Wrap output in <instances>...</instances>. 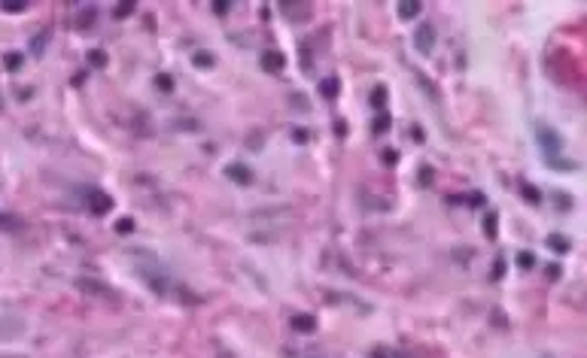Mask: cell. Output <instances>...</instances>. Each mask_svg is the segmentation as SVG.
<instances>
[{
    "label": "cell",
    "instance_id": "cell-1",
    "mask_svg": "<svg viewBox=\"0 0 587 358\" xmlns=\"http://www.w3.org/2000/svg\"><path fill=\"white\" fill-rule=\"evenodd\" d=\"M535 137H538V146L544 152V158H557V152H563V137L547 128V125H535Z\"/></svg>",
    "mask_w": 587,
    "mask_h": 358
},
{
    "label": "cell",
    "instance_id": "cell-2",
    "mask_svg": "<svg viewBox=\"0 0 587 358\" xmlns=\"http://www.w3.org/2000/svg\"><path fill=\"white\" fill-rule=\"evenodd\" d=\"M414 46H417L423 55H429V52H432V46H435V24H432V21H420V24H417V33H414Z\"/></svg>",
    "mask_w": 587,
    "mask_h": 358
},
{
    "label": "cell",
    "instance_id": "cell-3",
    "mask_svg": "<svg viewBox=\"0 0 587 358\" xmlns=\"http://www.w3.org/2000/svg\"><path fill=\"white\" fill-rule=\"evenodd\" d=\"M86 204H89V210H92L95 216H104V213L113 210V197H110L107 191H101V188H89V191H86Z\"/></svg>",
    "mask_w": 587,
    "mask_h": 358
},
{
    "label": "cell",
    "instance_id": "cell-4",
    "mask_svg": "<svg viewBox=\"0 0 587 358\" xmlns=\"http://www.w3.org/2000/svg\"><path fill=\"white\" fill-rule=\"evenodd\" d=\"M262 67H265L268 73H280V70L286 67V58H283L277 49H268V52H262Z\"/></svg>",
    "mask_w": 587,
    "mask_h": 358
},
{
    "label": "cell",
    "instance_id": "cell-5",
    "mask_svg": "<svg viewBox=\"0 0 587 358\" xmlns=\"http://www.w3.org/2000/svg\"><path fill=\"white\" fill-rule=\"evenodd\" d=\"M292 328L301 331V334H310V331L317 328V319H314L310 313H295V316H292Z\"/></svg>",
    "mask_w": 587,
    "mask_h": 358
},
{
    "label": "cell",
    "instance_id": "cell-6",
    "mask_svg": "<svg viewBox=\"0 0 587 358\" xmlns=\"http://www.w3.org/2000/svg\"><path fill=\"white\" fill-rule=\"evenodd\" d=\"M225 176H228V179H234L238 185H247V182H253V173H250L244 164H228V167H225Z\"/></svg>",
    "mask_w": 587,
    "mask_h": 358
},
{
    "label": "cell",
    "instance_id": "cell-7",
    "mask_svg": "<svg viewBox=\"0 0 587 358\" xmlns=\"http://www.w3.org/2000/svg\"><path fill=\"white\" fill-rule=\"evenodd\" d=\"M547 246H551L554 252H569V240H566L563 234H551V237H547Z\"/></svg>",
    "mask_w": 587,
    "mask_h": 358
},
{
    "label": "cell",
    "instance_id": "cell-8",
    "mask_svg": "<svg viewBox=\"0 0 587 358\" xmlns=\"http://www.w3.org/2000/svg\"><path fill=\"white\" fill-rule=\"evenodd\" d=\"M420 9H423L420 3H399V15H402L405 21H411V18H417V15H420Z\"/></svg>",
    "mask_w": 587,
    "mask_h": 358
},
{
    "label": "cell",
    "instance_id": "cell-9",
    "mask_svg": "<svg viewBox=\"0 0 587 358\" xmlns=\"http://www.w3.org/2000/svg\"><path fill=\"white\" fill-rule=\"evenodd\" d=\"M320 94L332 100V97L338 94V79H323V82H320Z\"/></svg>",
    "mask_w": 587,
    "mask_h": 358
},
{
    "label": "cell",
    "instance_id": "cell-10",
    "mask_svg": "<svg viewBox=\"0 0 587 358\" xmlns=\"http://www.w3.org/2000/svg\"><path fill=\"white\" fill-rule=\"evenodd\" d=\"M520 191H523V197H526L529 204H538V201H541V191H538L535 185H529V182H520Z\"/></svg>",
    "mask_w": 587,
    "mask_h": 358
},
{
    "label": "cell",
    "instance_id": "cell-11",
    "mask_svg": "<svg viewBox=\"0 0 587 358\" xmlns=\"http://www.w3.org/2000/svg\"><path fill=\"white\" fill-rule=\"evenodd\" d=\"M89 64H92V67H104V64H107V52H104V49H92V52H89Z\"/></svg>",
    "mask_w": 587,
    "mask_h": 358
},
{
    "label": "cell",
    "instance_id": "cell-12",
    "mask_svg": "<svg viewBox=\"0 0 587 358\" xmlns=\"http://www.w3.org/2000/svg\"><path fill=\"white\" fill-rule=\"evenodd\" d=\"M383 103H386V88H383V85H377V88H374V94H371V106H374V109H380Z\"/></svg>",
    "mask_w": 587,
    "mask_h": 358
},
{
    "label": "cell",
    "instance_id": "cell-13",
    "mask_svg": "<svg viewBox=\"0 0 587 358\" xmlns=\"http://www.w3.org/2000/svg\"><path fill=\"white\" fill-rule=\"evenodd\" d=\"M389 128V115L386 112H377V118H374V134H383Z\"/></svg>",
    "mask_w": 587,
    "mask_h": 358
},
{
    "label": "cell",
    "instance_id": "cell-14",
    "mask_svg": "<svg viewBox=\"0 0 587 358\" xmlns=\"http://www.w3.org/2000/svg\"><path fill=\"white\" fill-rule=\"evenodd\" d=\"M198 67H213V55L210 52H195V58H192Z\"/></svg>",
    "mask_w": 587,
    "mask_h": 358
},
{
    "label": "cell",
    "instance_id": "cell-15",
    "mask_svg": "<svg viewBox=\"0 0 587 358\" xmlns=\"http://www.w3.org/2000/svg\"><path fill=\"white\" fill-rule=\"evenodd\" d=\"M92 21H95V9H92V6L83 9V15L76 18V24H80V27H92Z\"/></svg>",
    "mask_w": 587,
    "mask_h": 358
},
{
    "label": "cell",
    "instance_id": "cell-16",
    "mask_svg": "<svg viewBox=\"0 0 587 358\" xmlns=\"http://www.w3.org/2000/svg\"><path fill=\"white\" fill-rule=\"evenodd\" d=\"M517 264L523 267V270H529V267H535V255L532 252H520L517 255Z\"/></svg>",
    "mask_w": 587,
    "mask_h": 358
},
{
    "label": "cell",
    "instance_id": "cell-17",
    "mask_svg": "<svg viewBox=\"0 0 587 358\" xmlns=\"http://www.w3.org/2000/svg\"><path fill=\"white\" fill-rule=\"evenodd\" d=\"M131 12H134V3H116V9H113L116 18H125V15H131Z\"/></svg>",
    "mask_w": 587,
    "mask_h": 358
},
{
    "label": "cell",
    "instance_id": "cell-18",
    "mask_svg": "<svg viewBox=\"0 0 587 358\" xmlns=\"http://www.w3.org/2000/svg\"><path fill=\"white\" fill-rule=\"evenodd\" d=\"M547 164H551L554 170H575L572 161H560V158H547Z\"/></svg>",
    "mask_w": 587,
    "mask_h": 358
},
{
    "label": "cell",
    "instance_id": "cell-19",
    "mask_svg": "<svg viewBox=\"0 0 587 358\" xmlns=\"http://www.w3.org/2000/svg\"><path fill=\"white\" fill-rule=\"evenodd\" d=\"M0 9L4 12H22V9H28V3H0Z\"/></svg>",
    "mask_w": 587,
    "mask_h": 358
},
{
    "label": "cell",
    "instance_id": "cell-20",
    "mask_svg": "<svg viewBox=\"0 0 587 358\" xmlns=\"http://www.w3.org/2000/svg\"><path fill=\"white\" fill-rule=\"evenodd\" d=\"M155 85H159L162 91H171V88H174V82H171V76H159V79H155Z\"/></svg>",
    "mask_w": 587,
    "mask_h": 358
},
{
    "label": "cell",
    "instance_id": "cell-21",
    "mask_svg": "<svg viewBox=\"0 0 587 358\" xmlns=\"http://www.w3.org/2000/svg\"><path fill=\"white\" fill-rule=\"evenodd\" d=\"M116 231H119V234H128V231H134V222H131V219H122L119 225H116Z\"/></svg>",
    "mask_w": 587,
    "mask_h": 358
},
{
    "label": "cell",
    "instance_id": "cell-22",
    "mask_svg": "<svg viewBox=\"0 0 587 358\" xmlns=\"http://www.w3.org/2000/svg\"><path fill=\"white\" fill-rule=\"evenodd\" d=\"M292 140H295V143H307V131H304V128H295V131H292Z\"/></svg>",
    "mask_w": 587,
    "mask_h": 358
},
{
    "label": "cell",
    "instance_id": "cell-23",
    "mask_svg": "<svg viewBox=\"0 0 587 358\" xmlns=\"http://www.w3.org/2000/svg\"><path fill=\"white\" fill-rule=\"evenodd\" d=\"M484 231H487V234H493V231H496V216H493V213L484 219Z\"/></svg>",
    "mask_w": 587,
    "mask_h": 358
},
{
    "label": "cell",
    "instance_id": "cell-24",
    "mask_svg": "<svg viewBox=\"0 0 587 358\" xmlns=\"http://www.w3.org/2000/svg\"><path fill=\"white\" fill-rule=\"evenodd\" d=\"M383 161H386V164H396V161H399V155H396L393 149H386V152H383Z\"/></svg>",
    "mask_w": 587,
    "mask_h": 358
},
{
    "label": "cell",
    "instance_id": "cell-25",
    "mask_svg": "<svg viewBox=\"0 0 587 358\" xmlns=\"http://www.w3.org/2000/svg\"><path fill=\"white\" fill-rule=\"evenodd\" d=\"M7 64H10V67H13V70H16V67H19V64H22V58H19V55H7Z\"/></svg>",
    "mask_w": 587,
    "mask_h": 358
},
{
    "label": "cell",
    "instance_id": "cell-26",
    "mask_svg": "<svg viewBox=\"0 0 587 358\" xmlns=\"http://www.w3.org/2000/svg\"><path fill=\"white\" fill-rule=\"evenodd\" d=\"M547 276H551V280H557V276H560V264H551V267H547Z\"/></svg>",
    "mask_w": 587,
    "mask_h": 358
},
{
    "label": "cell",
    "instance_id": "cell-27",
    "mask_svg": "<svg viewBox=\"0 0 587 358\" xmlns=\"http://www.w3.org/2000/svg\"><path fill=\"white\" fill-rule=\"evenodd\" d=\"M335 134L344 137V134H347V125H344V122H335Z\"/></svg>",
    "mask_w": 587,
    "mask_h": 358
},
{
    "label": "cell",
    "instance_id": "cell-28",
    "mask_svg": "<svg viewBox=\"0 0 587 358\" xmlns=\"http://www.w3.org/2000/svg\"><path fill=\"white\" fill-rule=\"evenodd\" d=\"M213 12H219V15L228 12V3H213Z\"/></svg>",
    "mask_w": 587,
    "mask_h": 358
},
{
    "label": "cell",
    "instance_id": "cell-29",
    "mask_svg": "<svg viewBox=\"0 0 587 358\" xmlns=\"http://www.w3.org/2000/svg\"><path fill=\"white\" fill-rule=\"evenodd\" d=\"M219 358H231V355H228V352H222V355H219Z\"/></svg>",
    "mask_w": 587,
    "mask_h": 358
},
{
    "label": "cell",
    "instance_id": "cell-30",
    "mask_svg": "<svg viewBox=\"0 0 587 358\" xmlns=\"http://www.w3.org/2000/svg\"><path fill=\"white\" fill-rule=\"evenodd\" d=\"M541 358H554V355H541Z\"/></svg>",
    "mask_w": 587,
    "mask_h": 358
}]
</instances>
